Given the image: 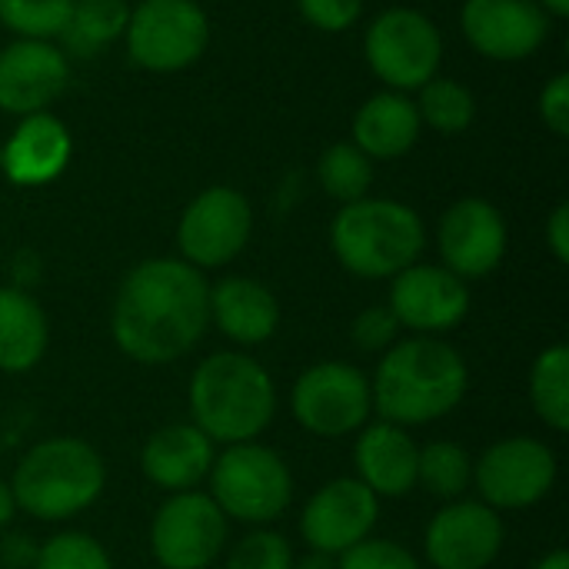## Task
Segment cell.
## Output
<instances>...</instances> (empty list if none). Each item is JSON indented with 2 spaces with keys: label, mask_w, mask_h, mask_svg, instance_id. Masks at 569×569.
Listing matches in <instances>:
<instances>
[{
  "label": "cell",
  "mask_w": 569,
  "mask_h": 569,
  "mask_svg": "<svg viewBox=\"0 0 569 569\" xmlns=\"http://www.w3.org/2000/svg\"><path fill=\"white\" fill-rule=\"evenodd\" d=\"M33 569H113L107 550L90 533H57L40 550Z\"/></svg>",
  "instance_id": "4dcf8cb0"
},
{
  "label": "cell",
  "mask_w": 569,
  "mask_h": 569,
  "mask_svg": "<svg viewBox=\"0 0 569 569\" xmlns=\"http://www.w3.org/2000/svg\"><path fill=\"white\" fill-rule=\"evenodd\" d=\"M190 417L210 443H250L277 413V387L263 363L247 353L223 350L197 363L187 390Z\"/></svg>",
  "instance_id": "3957f363"
},
{
  "label": "cell",
  "mask_w": 569,
  "mask_h": 569,
  "mask_svg": "<svg viewBox=\"0 0 569 569\" xmlns=\"http://www.w3.org/2000/svg\"><path fill=\"white\" fill-rule=\"evenodd\" d=\"M437 243L450 273L460 280H483L507 257V220L490 200L463 197L443 213Z\"/></svg>",
  "instance_id": "2e32d148"
},
{
  "label": "cell",
  "mask_w": 569,
  "mask_h": 569,
  "mask_svg": "<svg viewBox=\"0 0 569 569\" xmlns=\"http://www.w3.org/2000/svg\"><path fill=\"white\" fill-rule=\"evenodd\" d=\"M413 103H417L420 123L433 127L443 137L463 133L477 117L473 93L463 83H457L450 77H440V73L420 87V100H413Z\"/></svg>",
  "instance_id": "83f0119b"
},
{
  "label": "cell",
  "mask_w": 569,
  "mask_h": 569,
  "mask_svg": "<svg viewBox=\"0 0 569 569\" xmlns=\"http://www.w3.org/2000/svg\"><path fill=\"white\" fill-rule=\"evenodd\" d=\"M470 47L490 60H527L550 37V13L537 0H467L460 13Z\"/></svg>",
  "instance_id": "e0dca14e"
},
{
  "label": "cell",
  "mask_w": 569,
  "mask_h": 569,
  "mask_svg": "<svg viewBox=\"0 0 569 569\" xmlns=\"http://www.w3.org/2000/svg\"><path fill=\"white\" fill-rule=\"evenodd\" d=\"M227 569H293V550L280 533L257 530L230 550Z\"/></svg>",
  "instance_id": "1f68e13d"
},
{
  "label": "cell",
  "mask_w": 569,
  "mask_h": 569,
  "mask_svg": "<svg viewBox=\"0 0 569 569\" xmlns=\"http://www.w3.org/2000/svg\"><path fill=\"white\" fill-rule=\"evenodd\" d=\"M547 247L557 257V263H569V207L560 203L547 220Z\"/></svg>",
  "instance_id": "8d00e7d4"
},
{
  "label": "cell",
  "mask_w": 569,
  "mask_h": 569,
  "mask_svg": "<svg viewBox=\"0 0 569 569\" xmlns=\"http://www.w3.org/2000/svg\"><path fill=\"white\" fill-rule=\"evenodd\" d=\"M537 3H540L550 17H560V20L569 13V0H537Z\"/></svg>",
  "instance_id": "b9f144b4"
},
{
  "label": "cell",
  "mask_w": 569,
  "mask_h": 569,
  "mask_svg": "<svg viewBox=\"0 0 569 569\" xmlns=\"http://www.w3.org/2000/svg\"><path fill=\"white\" fill-rule=\"evenodd\" d=\"M213 457L217 453L207 433H200L193 423H170L143 443L140 470L153 487L167 493H187L207 480Z\"/></svg>",
  "instance_id": "44dd1931"
},
{
  "label": "cell",
  "mask_w": 569,
  "mask_h": 569,
  "mask_svg": "<svg viewBox=\"0 0 569 569\" xmlns=\"http://www.w3.org/2000/svg\"><path fill=\"white\" fill-rule=\"evenodd\" d=\"M370 70L397 93L420 90L437 77L443 60V37L437 23L413 7L383 10L363 40Z\"/></svg>",
  "instance_id": "52a82bcc"
},
{
  "label": "cell",
  "mask_w": 569,
  "mask_h": 569,
  "mask_svg": "<svg viewBox=\"0 0 569 569\" xmlns=\"http://www.w3.org/2000/svg\"><path fill=\"white\" fill-rule=\"evenodd\" d=\"M293 569H337V563H333V557H327V553H313V550H310V557L293 560Z\"/></svg>",
  "instance_id": "ab89813d"
},
{
  "label": "cell",
  "mask_w": 569,
  "mask_h": 569,
  "mask_svg": "<svg viewBox=\"0 0 569 569\" xmlns=\"http://www.w3.org/2000/svg\"><path fill=\"white\" fill-rule=\"evenodd\" d=\"M337 569H420V563L407 547H400L393 540L367 537L357 547H350L347 553H340Z\"/></svg>",
  "instance_id": "d6a6232c"
},
{
  "label": "cell",
  "mask_w": 569,
  "mask_h": 569,
  "mask_svg": "<svg viewBox=\"0 0 569 569\" xmlns=\"http://www.w3.org/2000/svg\"><path fill=\"white\" fill-rule=\"evenodd\" d=\"M540 117L543 123L557 133L567 137L569 133V73H557L543 93H540Z\"/></svg>",
  "instance_id": "d590c367"
},
{
  "label": "cell",
  "mask_w": 569,
  "mask_h": 569,
  "mask_svg": "<svg viewBox=\"0 0 569 569\" xmlns=\"http://www.w3.org/2000/svg\"><path fill=\"white\" fill-rule=\"evenodd\" d=\"M0 557H3V563H10V567H33V560H37V547H30V540L27 537H3V543H0Z\"/></svg>",
  "instance_id": "74e56055"
},
{
  "label": "cell",
  "mask_w": 569,
  "mask_h": 569,
  "mask_svg": "<svg viewBox=\"0 0 569 569\" xmlns=\"http://www.w3.org/2000/svg\"><path fill=\"white\" fill-rule=\"evenodd\" d=\"M473 480V460L460 443L450 440H433L427 447H420L417 457V483L440 497V500H460L463 490Z\"/></svg>",
  "instance_id": "4316f807"
},
{
  "label": "cell",
  "mask_w": 569,
  "mask_h": 569,
  "mask_svg": "<svg viewBox=\"0 0 569 569\" xmlns=\"http://www.w3.org/2000/svg\"><path fill=\"white\" fill-rule=\"evenodd\" d=\"M530 403L537 417L553 430H569V347L553 343L547 347L530 370Z\"/></svg>",
  "instance_id": "d4e9b609"
},
{
  "label": "cell",
  "mask_w": 569,
  "mask_h": 569,
  "mask_svg": "<svg viewBox=\"0 0 569 569\" xmlns=\"http://www.w3.org/2000/svg\"><path fill=\"white\" fill-rule=\"evenodd\" d=\"M417 457H420V447L413 443L407 427L380 420L357 437V447H353L357 480L373 497L400 500L417 487Z\"/></svg>",
  "instance_id": "ffe728a7"
},
{
  "label": "cell",
  "mask_w": 569,
  "mask_h": 569,
  "mask_svg": "<svg viewBox=\"0 0 569 569\" xmlns=\"http://www.w3.org/2000/svg\"><path fill=\"white\" fill-rule=\"evenodd\" d=\"M330 247L343 270L360 280H393L413 267L427 247L420 213L400 200L363 197L343 203L330 223Z\"/></svg>",
  "instance_id": "277c9868"
},
{
  "label": "cell",
  "mask_w": 569,
  "mask_h": 569,
  "mask_svg": "<svg viewBox=\"0 0 569 569\" xmlns=\"http://www.w3.org/2000/svg\"><path fill=\"white\" fill-rule=\"evenodd\" d=\"M107 487L100 453L77 437H50L30 447L10 480L17 510L43 523L70 520L90 510Z\"/></svg>",
  "instance_id": "5b68a950"
},
{
  "label": "cell",
  "mask_w": 569,
  "mask_h": 569,
  "mask_svg": "<svg viewBox=\"0 0 569 569\" xmlns=\"http://www.w3.org/2000/svg\"><path fill=\"white\" fill-rule=\"evenodd\" d=\"M317 177H320V187L340 200V203H353V200H363L370 193V183H373V163L370 157L353 147V143H333L323 150L320 163H317Z\"/></svg>",
  "instance_id": "f1b7e54d"
},
{
  "label": "cell",
  "mask_w": 569,
  "mask_h": 569,
  "mask_svg": "<svg viewBox=\"0 0 569 569\" xmlns=\"http://www.w3.org/2000/svg\"><path fill=\"white\" fill-rule=\"evenodd\" d=\"M470 387L467 360L437 337H410L393 343L373 380V410L397 427H423L453 413Z\"/></svg>",
  "instance_id": "7a4b0ae2"
},
{
  "label": "cell",
  "mask_w": 569,
  "mask_h": 569,
  "mask_svg": "<svg viewBox=\"0 0 569 569\" xmlns=\"http://www.w3.org/2000/svg\"><path fill=\"white\" fill-rule=\"evenodd\" d=\"M420 113L407 93L383 90L373 93L353 117V147H360L370 160H397L410 153L420 140Z\"/></svg>",
  "instance_id": "603a6c76"
},
{
  "label": "cell",
  "mask_w": 569,
  "mask_h": 569,
  "mask_svg": "<svg viewBox=\"0 0 569 569\" xmlns=\"http://www.w3.org/2000/svg\"><path fill=\"white\" fill-rule=\"evenodd\" d=\"M297 7L307 17V23H313L323 33H343L363 13V0H297Z\"/></svg>",
  "instance_id": "e575fe53"
},
{
  "label": "cell",
  "mask_w": 569,
  "mask_h": 569,
  "mask_svg": "<svg viewBox=\"0 0 569 569\" xmlns=\"http://www.w3.org/2000/svg\"><path fill=\"white\" fill-rule=\"evenodd\" d=\"M73 153L70 130L53 113H30L0 147V170L17 187H43L57 180Z\"/></svg>",
  "instance_id": "d6986e66"
},
{
  "label": "cell",
  "mask_w": 569,
  "mask_h": 569,
  "mask_svg": "<svg viewBox=\"0 0 569 569\" xmlns=\"http://www.w3.org/2000/svg\"><path fill=\"white\" fill-rule=\"evenodd\" d=\"M507 540L503 520L480 500H450L427 527L423 550L433 569H490Z\"/></svg>",
  "instance_id": "9a60e30c"
},
{
  "label": "cell",
  "mask_w": 569,
  "mask_h": 569,
  "mask_svg": "<svg viewBox=\"0 0 569 569\" xmlns=\"http://www.w3.org/2000/svg\"><path fill=\"white\" fill-rule=\"evenodd\" d=\"M227 543V517L210 493H170L150 523V550L163 569H210Z\"/></svg>",
  "instance_id": "8fae6325"
},
{
  "label": "cell",
  "mask_w": 569,
  "mask_h": 569,
  "mask_svg": "<svg viewBox=\"0 0 569 569\" xmlns=\"http://www.w3.org/2000/svg\"><path fill=\"white\" fill-rule=\"evenodd\" d=\"M473 483L490 510H527L553 490L557 457L537 437H507L473 463Z\"/></svg>",
  "instance_id": "30bf717a"
},
{
  "label": "cell",
  "mask_w": 569,
  "mask_h": 569,
  "mask_svg": "<svg viewBox=\"0 0 569 569\" xmlns=\"http://www.w3.org/2000/svg\"><path fill=\"white\" fill-rule=\"evenodd\" d=\"M70 10L73 0H0V23L17 37L50 40L63 33Z\"/></svg>",
  "instance_id": "f546056e"
},
{
  "label": "cell",
  "mask_w": 569,
  "mask_h": 569,
  "mask_svg": "<svg viewBox=\"0 0 569 569\" xmlns=\"http://www.w3.org/2000/svg\"><path fill=\"white\" fill-rule=\"evenodd\" d=\"M397 323L417 337H437L463 323L470 313L467 280L437 263H413L390 280V300Z\"/></svg>",
  "instance_id": "4fadbf2b"
},
{
  "label": "cell",
  "mask_w": 569,
  "mask_h": 569,
  "mask_svg": "<svg viewBox=\"0 0 569 569\" xmlns=\"http://www.w3.org/2000/svg\"><path fill=\"white\" fill-rule=\"evenodd\" d=\"M123 37L133 63L153 73H173L203 57L210 20L197 0H140L130 7Z\"/></svg>",
  "instance_id": "ba28073f"
},
{
  "label": "cell",
  "mask_w": 569,
  "mask_h": 569,
  "mask_svg": "<svg viewBox=\"0 0 569 569\" xmlns=\"http://www.w3.org/2000/svg\"><path fill=\"white\" fill-rule=\"evenodd\" d=\"M380 517V497H373L357 477L323 483L303 507L300 537L313 553L340 557L370 537Z\"/></svg>",
  "instance_id": "5bb4252c"
},
{
  "label": "cell",
  "mask_w": 569,
  "mask_h": 569,
  "mask_svg": "<svg viewBox=\"0 0 569 569\" xmlns=\"http://www.w3.org/2000/svg\"><path fill=\"white\" fill-rule=\"evenodd\" d=\"M400 323L393 317V310L387 303L367 307L363 313H357L353 327H350V340L363 350V353H387L397 337H400Z\"/></svg>",
  "instance_id": "836d02e7"
},
{
  "label": "cell",
  "mask_w": 569,
  "mask_h": 569,
  "mask_svg": "<svg viewBox=\"0 0 569 569\" xmlns=\"http://www.w3.org/2000/svg\"><path fill=\"white\" fill-rule=\"evenodd\" d=\"M210 327V283L187 260L153 257L117 287L110 333L123 357L167 367L187 357Z\"/></svg>",
  "instance_id": "6da1fadb"
},
{
  "label": "cell",
  "mask_w": 569,
  "mask_h": 569,
  "mask_svg": "<svg viewBox=\"0 0 569 569\" xmlns=\"http://www.w3.org/2000/svg\"><path fill=\"white\" fill-rule=\"evenodd\" d=\"M533 569H569V553L567 550H553V553H547Z\"/></svg>",
  "instance_id": "60d3db41"
},
{
  "label": "cell",
  "mask_w": 569,
  "mask_h": 569,
  "mask_svg": "<svg viewBox=\"0 0 569 569\" xmlns=\"http://www.w3.org/2000/svg\"><path fill=\"white\" fill-rule=\"evenodd\" d=\"M210 500L227 520L267 527L287 513L293 500V477L283 457L257 440L233 443L210 467Z\"/></svg>",
  "instance_id": "8992f818"
},
{
  "label": "cell",
  "mask_w": 569,
  "mask_h": 569,
  "mask_svg": "<svg viewBox=\"0 0 569 569\" xmlns=\"http://www.w3.org/2000/svg\"><path fill=\"white\" fill-rule=\"evenodd\" d=\"M50 340L43 307L20 287H0V373L33 370Z\"/></svg>",
  "instance_id": "cb8c5ba5"
},
{
  "label": "cell",
  "mask_w": 569,
  "mask_h": 569,
  "mask_svg": "<svg viewBox=\"0 0 569 569\" xmlns=\"http://www.w3.org/2000/svg\"><path fill=\"white\" fill-rule=\"evenodd\" d=\"M250 230V200L233 187H207L187 203L177 227V247L190 267L217 270L243 253Z\"/></svg>",
  "instance_id": "7c38bea8"
},
{
  "label": "cell",
  "mask_w": 569,
  "mask_h": 569,
  "mask_svg": "<svg viewBox=\"0 0 569 569\" xmlns=\"http://www.w3.org/2000/svg\"><path fill=\"white\" fill-rule=\"evenodd\" d=\"M127 20H130L127 0H73L70 20L60 37L77 53H97L117 37H123Z\"/></svg>",
  "instance_id": "484cf974"
},
{
  "label": "cell",
  "mask_w": 569,
  "mask_h": 569,
  "mask_svg": "<svg viewBox=\"0 0 569 569\" xmlns=\"http://www.w3.org/2000/svg\"><path fill=\"white\" fill-rule=\"evenodd\" d=\"M290 410L293 420L313 437H350L367 423L373 410L370 380L350 363H313L297 377Z\"/></svg>",
  "instance_id": "9c48e42d"
},
{
  "label": "cell",
  "mask_w": 569,
  "mask_h": 569,
  "mask_svg": "<svg viewBox=\"0 0 569 569\" xmlns=\"http://www.w3.org/2000/svg\"><path fill=\"white\" fill-rule=\"evenodd\" d=\"M210 323L240 347H260L280 327V303L253 277H223L210 287Z\"/></svg>",
  "instance_id": "7402d4cb"
},
{
  "label": "cell",
  "mask_w": 569,
  "mask_h": 569,
  "mask_svg": "<svg viewBox=\"0 0 569 569\" xmlns=\"http://www.w3.org/2000/svg\"><path fill=\"white\" fill-rule=\"evenodd\" d=\"M13 513H17V503H13L10 483H3V480H0V530L13 520Z\"/></svg>",
  "instance_id": "f35d334b"
},
{
  "label": "cell",
  "mask_w": 569,
  "mask_h": 569,
  "mask_svg": "<svg viewBox=\"0 0 569 569\" xmlns=\"http://www.w3.org/2000/svg\"><path fill=\"white\" fill-rule=\"evenodd\" d=\"M70 80L67 53L50 40L20 37L0 50V110L30 117L43 113Z\"/></svg>",
  "instance_id": "ac0fdd59"
}]
</instances>
